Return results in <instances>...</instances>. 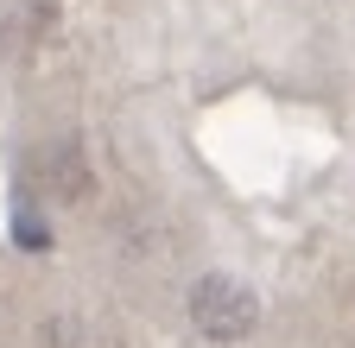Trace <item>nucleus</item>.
Returning <instances> with one entry per match:
<instances>
[{
	"label": "nucleus",
	"instance_id": "nucleus-1",
	"mask_svg": "<svg viewBox=\"0 0 355 348\" xmlns=\"http://www.w3.org/2000/svg\"><path fill=\"white\" fill-rule=\"evenodd\" d=\"M191 323H197L209 342H241V336L260 323V304H254V291H248V285L209 273V279H197V285H191Z\"/></svg>",
	"mask_w": 355,
	"mask_h": 348
}]
</instances>
